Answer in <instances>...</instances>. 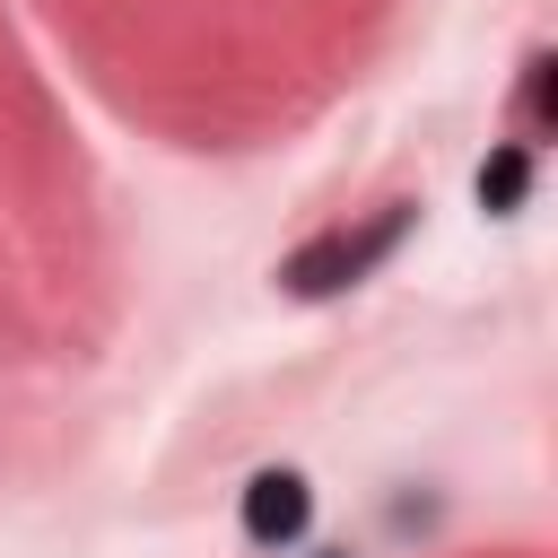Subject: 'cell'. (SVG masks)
I'll use <instances>...</instances> for the list:
<instances>
[{
	"label": "cell",
	"mask_w": 558,
	"mask_h": 558,
	"mask_svg": "<svg viewBox=\"0 0 558 558\" xmlns=\"http://www.w3.org/2000/svg\"><path fill=\"white\" fill-rule=\"evenodd\" d=\"M401 235H410V201H384L366 227H331V235H314L305 253H288V270H279V279H288L296 296H331V288L366 279Z\"/></svg>",
	"instance_id": "6da1fadb"
},
{
	"label": "cell",
	"mask_w": 558,
	"mask_h": 558,
	"mask_svg": "<svg viewBox=\"0 0 558 558\" xmlns=\"http://www.w3.org/2000/svg\"><path fill=\"white\" fill-rule=\"evenodd\" d=\"M244 532L270 549V541H296L305 532V480L296 471H262L253 488H244Z\"/></svg>",
	"instance_id": "7a4b0ae2"
},
{
	"label": "cell",
	"mask_w": 558,
	"mask_h": 558,
	"mask_svg": "<svg viewBox=\"0 0 558 558\" xmlns=\"http://www.w3.org/2000/svg\"><path fill=\"white\" fill-rule=\"evenodd\" d=\"M523 192H532V148L514 140V148H497V157L480 166V201H488V209H514Z\"/></svg>",
	"instance_id": "3957f363"
},
{
	"label": "cell",
	"mask_w": 558,
	"mask_h": 558,
	"mask_svg": "<svg viewBox=\"0 0 558 558\" xmlns=\"http://www.w3.org/2000/svg\"><path fill=\"white\" fill-rule=\"evenodd\" d=\"M532 140H549V61L523 70V148H532Z\"/></svg>",
	"instance_id": "277c9868"
}]
</instances>
